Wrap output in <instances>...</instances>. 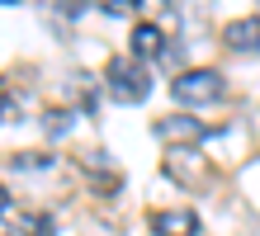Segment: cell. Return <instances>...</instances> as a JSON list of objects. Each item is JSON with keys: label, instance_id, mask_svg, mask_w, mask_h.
<instances>
[{"label": "cell", "instance_id": "6da1fadb", "mask_svg": "<svg viewBox=\"0 0 260 236\" xmlns=\"http://www.w3.org/2000/svg\"><path fill=\"white\" fill-rule=\"evenodd\" d=\"M171 94L185 109H208V104H218L222 94H227V81H222V71L199 66V71H180L175 81H171Z\"/></svg>", "mask_w": 260, "mask_h": 236}, {"label": "cell", "instance_id": "7a4b0ae2", "mask_svg": "<svg viewBox=\"0 0 260 236\" xmlns=\"http://www.w3.org/2000/svg\"><path fill=\"white\" fill-rule=\"evenodd\" d=\"M104 81H109V94L118 104H142L151 94V76L137 57H114L109 71H104Z\"/></svg>", "mask_w": 260, "mask_h": 236}, {"label": "cell", "instance_id": "3957f363", "mask_svg": "<svg viewBox=\"0 0 260 236\" xmlns=\"http://www.w3.org/2000/svg\"><path fill=\"white\" fill-rule=\"evenodd\" d=\"M151 231L156 236H194L199 217L189 208H166V213H151Z\"/></svg>", "mask_w": 260, "mask_h": 236}, {"label": "cell", "instance_id": "277c9868", "mask_svg": "<svg viewBox=\"0 0 260 236\" xmlns=\"http://www.w3.org/2000/svg\"><path fill=\"white\" fill-rule=\"evenodd\" d=\"M166 175L180 180V184H199V175H204V161H199V151L175 147L171 156H166Z\"/></svg>", "mask_w": 260, "mask_h": 236}, {"label": "cell", "instance_id": "5b68a950", "mask_svg": "<svg viewBox=\"0 0 260 236\" xmlns=\"http://www.w3.org/2000/svg\"><path fill=\"white\" fill-rule=\"evenodd\" d=\"M151 132H156L161 142H199V137H204V123L189 118V114H175V118H161Z\"/></svg>", "mask_w": 260, "mask_h": 236}, {"label": "cell", "instance_id": "8992f818", "mask_svg": "<svg viewBox=\"0 0 260 236\" xmlns=\"http://www.w3.org/2000/svg\"><path fill=\"white\" fill-rule=\"evenodd\" d=\"M227 47L232 52H260V14H246V19L227 24Z\"/></svg>", "mask_w": 260, "mask_h": 236}, {"label": "cell", "instance_id": "52a82bcc", "mask_svg": "<svg viewBox=\"0 0 260 236\" xmlns=\"http://www.w3.org/2000/svg\"><path fill=\"white\" fill-rule=\"evenodd\" d=\"M161 43H166V38H161V24H137L128 47H133V57L142 61V57H161Z\"/></svg>", "mask_w": 260, "mask_h": 236}, {"label": "cell", "instance_id": "ba28073f", "mask_svg": "<svg viewBox=\"0 0 260 236\" xmlns=\"http://www.w3.org/2000/svg\"><path fill=\"white\" fill-rule=\"evenodd\" d=\"M14 231H24V236H57V222H52L48 213H19Z\"/></svg>", "mask_w": 260, "mask_h": 236}, {"label": "cell", "instance_id": "9c48e42d", "mask_svg": "<svg viewBox=\"0 0 260 236\" xmlns=\"http://www.w3.org/2000/svg\"><path fill=\"white\" fill-rule=\"evenodd\" d=\"M76 128V114H67V109H48V114H43V132L48 137H67Z\"/></svg>", "mask_w": 260, "mask_h": 236}, {"label": "cell", "instance_id": "30bf717a", "mask_svg": "<svg viewBox=\"0 0 260 236\" xmlns=\"http://www.w3.org/2000/svg\"><path fill=\"white\" fill-rule=\"evenodd\" d=\"M52 165V156H43V151H19L14 156V170H48Z\"/></svg>", "mask_w": 260, "mask_h": 236}, {"label": "cell", "instance_id": "8fae6325", "mask_svg": "<svg viewBox=\"0 0 260 236\" xmlns=\"http://www.w3.org/2000/svg\"><path fill=\"white\" fill-rule=\"evenodd\" d=\"M5 213H10V189L0 184V217H5Z\"/></svg>", "mask_w": 260, "mask_h": 236}]
</instances>
